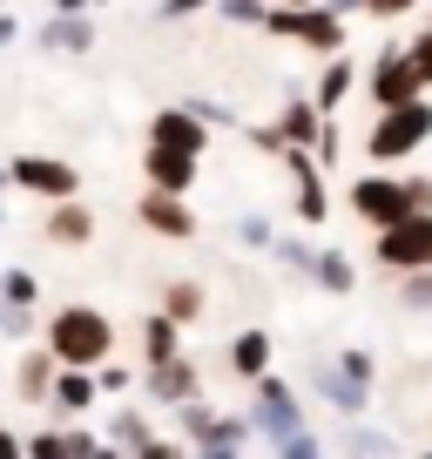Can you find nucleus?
Listing matches in <instances>:
<instances>
[{"instance_id":"obj_1","label":"nucleus","mask_w":432,"mask_h":459,"mask_svg":"<svg viewBox=\"0 0 432 459\" xmlns=\"http://www.w3.org/2000/svg\"><path fill=\"white\" fill-rule=\"evenodd\" d=\"M48 344H55V359H61V365H95V359H108L116 331H108V317H101V311L74 304V311H55V331H48Z\"/></svg>"},{"instance_id":"obj_2","label":"nucleus","mask_w":432,"mask_h":459,"mask_svg":"<svg viewBox=\"0 0 432 459\" xmlns=\"http://www.w3.org/2000/svg\"><path fill=\"white\" fill-rule=\"evenodd\" d=\"M426 135H432V108L412 95V101H392L385 122H372V143L365 149H372V162H399V156H412Z\"/></svg>"},{"instance_id":"obj_3","label":"nucleus","mask_w":432,"mask_h":459,"mask_svg":"<svg viewBox=\"0 0 432 459\" xmlns=\"http://www.w3.org/2000/svg\"><path fill=\"white\" fill-rule=\"evenodd\" d=\"M378 257H385L392 271H426V264H432V216L405 210L399 223H385V237H378Z\"/></svg>"},{"instance_id":"obj_4","label":"nucleus","mask_w":432,"mask_h":459,"mask_svg":"<svg viewBox=\"0 0 432 459\" xmlns=\"http://www.w3.org/2000/svg\"><path fill=\"white\" fill-rule=\"evenodd\" d=\"M351 210L365 216L372 230H385V223H399L412 203H405V183H385V176H365L359 189H351Z\"/></svg>"},{"instance_id":"obj_5","label":"nucleus","mask_w":432,"mask_h":459,"mask_svg":"<svg viewBox=\"0 0 432 459\" xmlns=\"http://www.w3.org/2000/svg\"><path fill=\"white\" fill-rule=\"evenodd\" d=\"M264 28L271 34H298L304 48H324V55H338V41H345V28H338L332 14H264Z\"/></svg>"},{"instance_id":"obj_6","label":"nucleus","mask_w":432,"mask_h":459,"mask_svg":"<svg viewBox=\"0 0 432 459\" xmlns=\"http://www.w3.org/2000/svg\"><path fill=\"white\" fill-rule=\"evenodd\" d=\"M149 143H156V149H183V156H196V149H203V122H196V115L162 108L156 122H149Z\"/></svg>"},{"instance_id":"obj_7","label":"nucleus","mask_w":432,"mask_h":459,"mask_svg":"<svg viewBox=\"0 0 432 459\" xmlns=\"http://www.w3.org/2000/svg\"><path fill=\"white\" fill-rule=\"evenodd\" d=\"M419 74H412V61H385V68H372V101L378 108H392V101H412L419 95Z\"/></svg>"},{"instance_id":"obj_8","label":"nucleus","mask_w":432,"mask_h":459,"mask_svg":"<svg viewBox=\"0 0 432 459\" xmlns=\"http://www.w3.org/2000/svg\"><path fill=\"white\" fill-rule=\"evenodd\" d=\"M14 176L28 189H41V196H74V169L68 162H41V156H28V162H14Z\"/></svg>"},{"instance_id":"obj_9","label":"nucleus","mask_w":432,"mask_h":459,"mask_svg":"<svg viewBox=\"0 0 432 459\" xmlns=\"http://www.w3.org/2000/svg\"><path fill=\"white\" fill-rule=\"evenodd\" d=\"M143 223L149 230H162V237H189V210L183 203H176V189H156V196H143Z\"/></svg>"},{"instance_id":"obj_10","label":"nucleus","mask_w":432,"mask_h":459,"mask_svg":"<svg viewBox=\"0 0 432 459\" xmlns=\"http://www.w3.org/2000/svg\"><path fill=\"white\" fill-rule=\"evenodd\" d=\"M149 176H156V189H189L196 156H183V149H149Z\"/></svg>"},{"instance_id":"obj_11","label":"nucleus","mask_w":432,"mask_h":459,"mask_svg":"<svg viewBox=\"0 0 432 459\" xmlns=\"http://www.w3.org/2000/svg\"><path fill=\"white\" fill-rule=\"evenodd\" d=\"M230 365H237L244 378H257L264 365H271V338H264V331H244V338L230 344Z\"/></svg>"},{"instance_id":"obj_12","label":"nucleus","mask_w":432,"mask_h":459,"mask_svg":"<svg viewBox=\"0 0 432 459\" xmlns=\"http://www.w3.org/2000/svg\"><path fill=\"white\" fill-rule=\"evenodd\" d=\"M149 385H156L162 399H189V392H196V372H189V365H176V359H156Z\"/></svg>"},{"instance_id":"obj_13","label":"nucleus","mask_w":432,"mask_h":459,"mask_svg":"<svg viewBox=\"0 0 432 459\" xmlns=\"http://www.w3.org/2000/svg\"><path fill=\"white\" fill-rule=\"evenodd\" d=\"M48 237H61V244H82V237H88V210H82V203H61V210L48 216Z\"/></svg>"},{"instance_id":"obj_14","label":"nucleus","mask_w":432,"mask_h":459,"mask_svg":"<svg viewBox=\"0 0 432 459\" xmlns=\"http://www.w3.org/2000/svg\"><path fill=\"white\" fill-rule=\"evenodd\" d=\"M298 210H304V216H311V223H317V216H324V189H317V176H311V162H298Z\"/></svg>"},{"instance_id":"obj_15","label":"nucleus","mask_w":432,"mask_h":459,"mask_svg":"<svg viewBox=\"0 0 432 459\" xmlns=\"http://www.w3.org/2000/svg\"><path fill=\"white\" fill-rule=\"evenodd\" d=\"M162 304H169V317H203V290L196 284H169Z\"/></svg>"},{"instance_id":"obj_16","label":"nucleus","mask_w":432,"mask_h":459,"mask_svg":"<svg viewBox=\"0 0 432 459\" xmlns=\"http://www.w3.org/2000/svg\"><path fill=\"white\" fill-rule=\"evenodd\" d=\"M345 82H351V68H345V61H332V74L317 82V108H332V101H345Z\"/></svg>"},{"instance_id":"obj_17","label":"nucleus","mask_w":432,"mask_h":459,"mask_svg":"<svg viewBox=\"0 0 432 459\" xmlns=\"http://www.w3.org/2000/svg\"><path fill=\"white\" fill-rule=\"evenodd\" d=\"M189 432H196L203 446H237V432L230 426H210V412H189Z\"/></svg>"},{"instance_id":"obj_18","label":"nucleus","mask_w":432,"mask_h":459,"mask_svg":"<svg viewBox=\"0 0 432 459\" xmlns=\"http://www.w3.org/2000/svg\"><path fill=\"white\" fill-rule=\"evenodd\" d=\"M176 351V331H169V317H149V359H169Z\"/></svg>"},{"instance_id":"obj_19","label":"nucleus","mask_w":432,"mask_h":459,"mask_svg":"<svg viewBox=\"0 0 432 459\" xmlns=\"http://www.w3.org/2000/svg\"><path fill=\"white\" fill-rule=\"evenodd\" d=\"M48 365H55V359H28V372H21V392H28V399L48 392Z\"/></svg>"},{"instance_id":"obj_20","label":"nucleus","mask_w":432,"mask_h":459,"mask_svg":"<svg viewBox=\"0 0 432 459\" xmlns=\"http://www.w3.org/2000/svg\"><path fill=\"white\" fill-rule=\"evenodd\" d=\"M55 392H61V405H88V378H82V372H68Z\"/></svg>"},{"instance_id":"obj_21","label":"nucleus","mask_w":432,"mask_h":459,"mask_svg":"<svg viewBox=\"0 0 432 459\" xmlns=\"http://www.w3.org/2000/svg\"><path fill=\"white\" fill-rule=\"evenodd\" d=\"M405 61H412V74H419V82H432V34H426V41H419Z\"/></svg>"},{"instance_id":"obj_22","label":"nucleus","mask_w":432,"mask_h":459,"mask_svg":"<svg viewBox=\"0 0 432 459\" xmlns=\"http://www.w3.org/2000/svg\"><path fill=\"white\" fill-rule=\"evenodd\" d=\"M405 298H412V304H432V277H412V284H405Z\"/></svg>"},{"instance_id":"obj_23","label":"nucleus","mask_w":432,"mask_h":459,"mask_svg":"<svg viewBox=\"0 0 432 459\" xmlns=\"http://www.w3.org/2000/svg\"><path fill=\"white\" fill-rule=\"evenodd\" d=\"M365 7H372V14H405L412 0H365Z\"/></svg>"},{"instance_id":"obj_24","label":"nucleus","mask_w":432,"mask_h":459,"mask_svg":"<svg viewBox=\"0 0 432 459\" xmlns=\"http://www.w3.org/2000/svg\"><path fill=\"white\" fill-rule=\"evenodd\" d=\"M189 7H203V0H162V14H189Z\"/></svg>"}]
</instances>
